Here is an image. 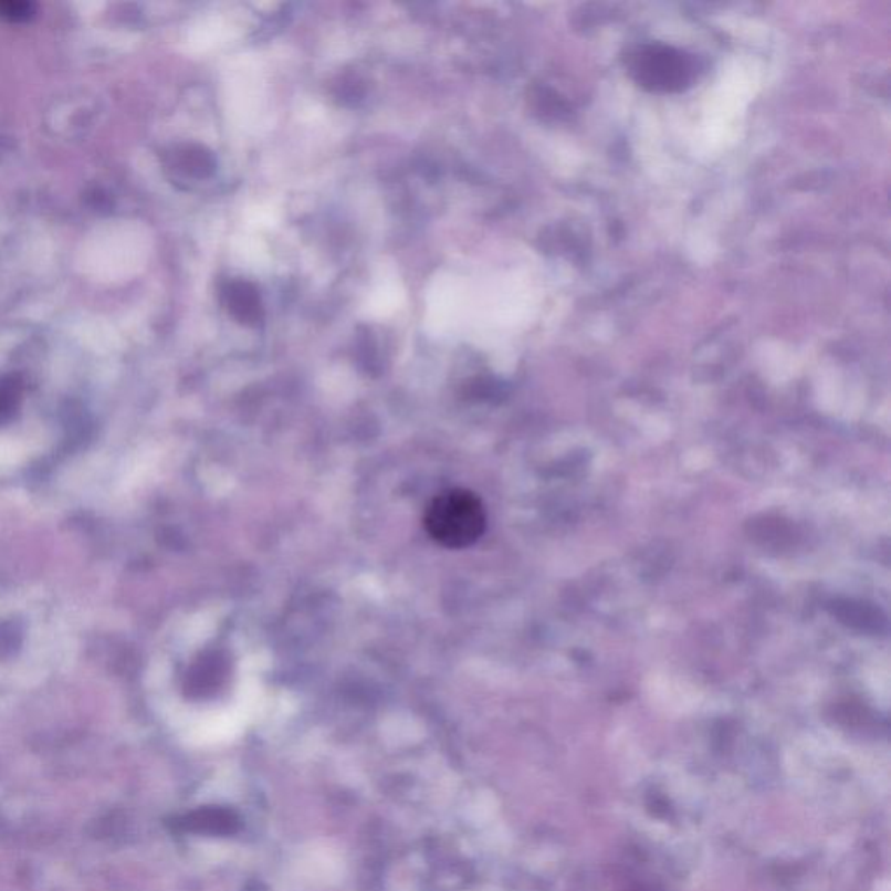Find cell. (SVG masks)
<instances>
[{
  "mask_svg": "<svg viewBox=\"0 0 891 891\" xmlns=\"http://www.w3.org/2000/svg\"><path fill=\"white\" fill-rule=\"evenodd\" d=\"M426 530L442 547H471L486 530L483 500L462 488L442 491L427 507Z\"/></svg>",
  "mask_w": 891,
  "mask_h": 891,
  "instance_id": "cell-1",
  "label": "cell"
},
{
  "mask_svg": "<svg viewBox=\"0 0 891 891\" xmlns=\"http://www.w3.org/2000/svg\"><path fill=\"white\" fill-rule=\"evenodd\" d=\"M221 296H223V305L227 311L239 323L245 324V326H256L262 323L263 315H265L262 296L253 284L248 281H230L221 291Z\"/></svg>",
  "mask_w": 891,
  "mask_h": 891,
  "instance_id": "cell-3",
  "label": "cell"
},
{
  "mask_svg": "<svg viewBox=\"0 0 891 891\" xmlns=\"http://www.w3.org/2000/svg\"><path fill=\"white\" fill-rule=\"evenodd\" d=\"M630 69L636 81L651 91H679L690 84L695 65L683 51L667 45H642L632 54Z\"/></svg>",
  "mask_w": 891,
  "mask_h": 891,
  "instance_id": "cell-2",
  "label": "cell"
},
{
  "mask_svg": "<svg viewBox=\"0 0 891 891\" xmlns=\"http://www.w3.org/2000/svg\"><path fill=\"white\" fill-rule=\"evenodd\" d=\"M21 638L13 623H0V654L13 653Z\"/></svg>",
  "mask_w": 891,
  "mask_h": 891,
  "instance_id": "cell-8",
  "label": "cell"
},
{
  "mask_svg": "<svg viewBox=\"0 0 891 891\" xmlns=\"http://www.w3.org/2000/svg\"><path fill=\"white\" fill-rule=\"evenodd\" d=\"M235 824H238V820L233 817L232 811L226 810H202L187 818L189 829L209 832V835L232 832L235 829Z\"/></svg>",
  "mask_w": 891,
  "mask_h": 891,
  "instance_id": "cell-4",
  "label": "cell"
},
{
  "mask_svg": "<svg viewBox=\"0 0 891 891\" xmlns=\"http://www.w3.org/2000/svg\"><path fill=\"white\" fill-rule=\"evenodd\" d=\"M35 13V6L30 2H0V18L8 21H27Z\"/></svg>",
  "mask_w": 891,
  "mask_h": 891,
  "instance_id": "cell-7",
  "label": "cell"
},
{
  "mask_svg": "<svg viewBox=\"0 0 891 891\" xmlns=\"http://www.w3.org/2000/svg\"><path fill=\"white\" fill-rule=\"evenodd\" d=\"M21 387L14 378L0 380V423L13 417L20 399Z\"/></svg>",
  "mask_w": 891,
  "mask_h": 891,
  "instance_id": "cell-6",
  "label": "cell"
},
{
  "mask_svg": "<svg viewBox=\"0 0 891 891\" xmlns=\"http://www.w3.org/2000/svg\"><path fill=\"white\" fill-rule=\"evenodd\" d=\"M181 166L190 175L205 178L214 171L217 160L211 151L205 150L202 147H190L181 154Z\"/></svg>",
  "mask_w": 891,
  "mask_h": 891,
  "instance_id": "cell-5",
  "label": "cell"
}]
</instances>
